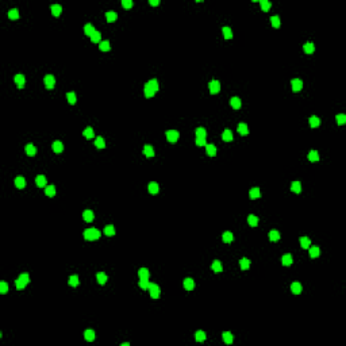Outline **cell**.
<instances>
[{
    "mask_svg": "<svg viewBox=\"0 0 346 346\" xmlns=\"http://www.w3.org/2000/svg\"><path fill=\"white\" fill-rule=\"evenodd\" d=\"M84 238L88 241H95V239H99L100 238V231L95 227H91V229H86L84 231Z\"/></svg>",
    "mask_w": 346,
    "mask_h": 346,
    "instance_id": "1",
    "label": "cell"
},
{
    "mask_svg": "<svg viewBox=\"0 0 346 346\" xmlns=\"http://www.w3.org/2000/svg\"><path fill=\"white\" fill-rule=\"evenodd\" d=\"M29 281H30L29 275H27V273H22V275H20L19 277L16 279V281H15L16 288H18V289H23L26 285L29 284Z\"/></svg>",
    "mask_w": 346,
    "mask_h": 346,
    "instance_id": "2",
    "label": "cell"
},
{
    "mask_svg": "<svg viewBox=\"0 0 346 346\" xmlns=\"http://www.w3.org/2000/svg\"><path fill=\"white\" fill-rule=\"evenodd\" d=\"M149 291H150V296L153 299H158L160 298V287L157 284H149Z\"/></svg>",
    "mask_w": 346,
    "mask_h": 346,
    "instance_id": "3",
    "label": "cell"
},
{
    "mask_svg": "<svg viewBox=\"0 0 346 346\" xmlns=\"http://www.w3.org/2000/svg\"><path fill=\"white\" fill-rule=\"evenodd\" d=\"M43 81H45V85L48 89H51V88H54L56 85V79L53 74H46L45 79H43Z\"/></svg>",
    "mask_w": 346,
    "mask_h": 346,
    "instance_id": "4",
    "label": "cell"
},
{
    "mask_svg": "<svg viewBox=\"0 0 346 346\" xmlns=\"http://www.w3.org/2000/svg\"><path fill=\"white\" fill-rule=\"evenodd\" d=\"M179 131L177 130H169V131H167V139L169 142H172V143H174V142H177V139H179Z\"/></svg>",
    "mask_w": 346,
    "mask_h": 346,
    "instance_id": "5",
    "label": "cell"
},
{
    "mask_svg": "<svg viewBox=\"0 0 346 346\" xmlns=\"http://www.w3.org/2000/svg\"><path fill=\"white\" fill-rule=\"evenodd\" d=\"M210 86V92L212 93V95H215V93H218L219 91H221V83H219L218 80H212L211 83L208 84Z\"/></svg>",
    "mask_w": 346,
    "mask_h": 346,
    "instance_id": "6",
    "label": "cell"
},
{
    "mask_svg": "<svg viewBox=\"0 0 346 346\" xmlns=\"http://www.w3.org/2000/svg\"><path fill=\"white\" fill-rule=\"evenodd\" d=\"M291 86H292V91L298 92V91H300L301 88H303V81H301L300 79H293V80L291 81Z\"/></svg>",
    "mask_w": 346,
    "mask_h": 346,
    "instance_id": "7",
    "label": "cell"
},
{
    "mask_svg": "<svg viewBox=\"0 0 346 346\" xmlns=\"http://www.w3.org/2000/svg\"><path fill=\"white\" fill-rule=\"evenodd\" d=\"M292 262H293L292 254L287 253V254H284V256L281 257V264H283L284 266H289V265H292Z\"/></svg>",
    "mask_w": 346,
    "mask_h": 346,
    "instance_id": "8",
    "label": "cell"
},
{
    "mask_svg": "<svg viewBox=\"0 0 346 346\" xmlns=\"http://www.w3.org/2000/svg\"><path fill=\"white\" fill-rule=\"evenodd\" d=\"M15 83H16V85H18V88H23V86H25V84H26L25 74H20V73L16 74V76H15Z\"/></svg>",
    "mask_w": 346,
    "mask_h": 346,
    "instance_id": "9",
    "label": "cell"
},
{
    "mask_svg": "<svg viewBox=\"0 0 346 346\" xmlns=\"http://www.w3.org/2000/svg\"><path fill=\"white\" fill-rule=\"evenodd\" d=\"M184 288L187 289V291H192L193 288H195V281H193L191 277H187V279H184Z\"/></svg>",
    "mask_w": 346,
    "mask_h": 346,
    "instance_id": "10",
    "label": "cell"
},
{
    "mask_svg": "<svg viewBox=\"0 0 346 346\" xmlns=\"http://www.w3.org/2000/svg\"><path fill=\"white\" fill-rule=\"evenodd\" d=\"M51 149H53L54 153H61V151L64 150V145H62L61 141H54L53 145H51Z\"/></svg>",
    "mask_w": 346,
    "mask_h": 346,
    "instance_id": "11",
    "label": "cell"
},
{
    "mask_svg": "<svg viewBox=\"0 0 346 346\" xmlns=\"http://www.w3.org/2000/svg\"><path fill=\"white\" fill-rule=\"evenodd\" d=\"M230 104H231V107H233L234 110H239L242 103H241V99L238 96H233L231 97V100H230Z\"/></svg>",
    "mask_w": 346,
    "mask_h": 346,
    "instance_id": "12",
    "label": "cell"
},
{
    "mask_svg": "<svg viewBox=\"0 0 346 346\" xmlns=\"http://www.w3.org/2000/svg\"><path fill=\"white\" fill-rule=\"evenodd\" d=\"M205 151H207V154H208V156L214 157V156H216V146H215V145H212V143L205 145Z\"/></svg>",
    "mask_w": 346,
    "mask_h": 346,
    "instance_id": "13",
    "label": "cell"
},
{
    "mask_svg": "<svg viewBox=\"0 0 346 346\" xmlns=\"http://www.w3.org/2000/svg\"><path fill=\"white\" fill-rule=\"evenodd\" d=\"M291 291H292V293H293V295H299V293L301 292V284H300V283H298V281L292 283Z\"/></svg>",
    "mask_w": 346,
    "mask_h": 346,
    "instance_id": "14",
    "label": "cell"
},
{
    "mask_svg": "<svg viewBox=\"0 0 346 346\" xmlns=\"http://www.w3.org/2000/svg\"><path fill=\"white\" fill-rule=\"evenodd\" d=\"M35 184L39 187V188H43V187H46V177L43 176V174H39V176H37Z\"/></svg>",
    "mask_w": 346,
    "mask_h": 346,
    "instance_id": "15",
    "label": "cell"
},
{
    "mask_svg": "<svg viewBox=\"0 0 346 346\" xmlns=\"http://www.w3.org/2000/svg\"><path fill=\"white\" fill-rule=\"evenodd\" d=\"M238 133H239L241 135L249 134V127H247L246 123H239V125H238Z\"/></svg>",
    "mask_w": 346,
    "mask_h": 346,
    "instance_id": "16",
    "label": "cell"
},
{
    "mask_svg": "<svg viewBox=\"0 0 346 346\" xmlns=\"http://www.w3.org/2000/svg\"><path fill=\"white\" fill-rule=\"evenodd\" d=\"M15 185H16V188H19V189L25 188V187H26L25 177H22V176H18V177H16V179H15Z\"/></svg>",
    "mask_w": 346,
    "mask_h": 346,
    "instance_id": "17",
    "label": "cell"
},
{
    "mask_svg": "<svg viewBox=\"0 0 346 346\" xmlns=\"http://www.w3.org/2000/svg\"><path fill=\"white\" fill-rule=\"evenodd\" d=\"M26 153H27V156L32 157V156H35L37 154V148L32 143H29L27 146H26Z\"/></svg>",
    "mask_w": 346,
    "mask_h": 346,
    "instance_id": "18",
    "label": "cell"
},
{
    "mask_svg": "<svg viewBox=\"0 0 346 346\" xmlns=\"http://www.w3.org/2000/svg\"><path fill=\"white\" fill-rule=\"evenodd\" d=\"M222 139L226 142H230L233 141V133H231V130H229V128H226L223 131V134H222Z\"/></svg>",
    "mask_w": 346,
    "mask_h": 346,
    "instance_id": "19",
    "label": "cell"
},
{
    "mask_svg": "<svg viewBox=\"0 0 346 346\" xmlns=\"http://www.w3.org/2000/svg\"><path fill=\"white\" fill-rule=\"evenodd\" d=\"M222 338H223V342L227 343V345H230L231 342H233V334L230 333V331H224L223 334H222Z\"/></svg>",
    "mask_w": 346,
    "mask_h": 346,
    "instance_id": "20",
    "label": "cell"
},
{
    "mask_svg": "<svg viewBox=\"0 0 346 346\" xmlns=\"http://www.w3.org/2000/svg\"><path fill=\"white\" fill-rule=\"evenodd\" d=\"M148 189H149V192L151 193V195H156V193L158 192V184L156 183V181H151V183H149V187H148Z\"/></svg>",
    "mask_w": 346,
    "mask_h": 346,
    "instance_id": "21",
    "label": "cell"
},
{
    "mask_svg": "<svg viewBox=\"0 0 346 346\" xmlns=\"http://www.w3.org/2000/svg\"><path fill=\"white\" fill-rule=\"evenodd\" d=\"M50 10H51V14H53V15L58 16L60 14H61V11H62V7L60 6V4H51Z\"/></svg>",
    "mask_w": 346,
    "mask_h": 346,
    "instance_id": "22",
    "label": "cell"
},
{
    "mask_svg": "<svg viewBox=\"0 0 346 346\" xmlns=\"http://www.w3.org/2000/svg\"><path fill=\"white\" fill-rule=\"evenodd\" d=\"M143 154L146 156V157H153V156H154V149H153V146H150V145H145V148H143Z\"/></svg>",
    "mask_w": 346,
    "mask_h": 346,
    "instance_id": "23",
    "label": "cell"
},
{
    "mask_svg": "<svg viewBox=\"0 0 346 346\" xmlns=\"http://www.w3.org/2000/svg\"><path fill=\"white\" fill-rule=\"evenodd\" d=\"M303 49H304V51L307 54H311V53H314V50H315V45L312 42H307V43H304Z\"/></svg>",
    "mask_w": 346,
    "mask_h": 346,
    "instance_id": "24",
    "label": "cell"
},
{
    "mask_svg": "<svg viewBox=\"0 0 346 346\" xmlns=\"http://www.w3.org/2000/svg\"><path fill=\"white\" fill-rule=\"evenodd\" d=\"M205 338H207V335H205L204 331L199 330L195 333V340L198 341V342H203V341H205Z\"/></svg>",
    "mask_w": 346,
    "mask_h": 346,
    "instance_id": "25",
    "label": "cell"
},
{
    "mask_svg": "<svg viewBox=\"0 0 346 346\" xmlns=\"http://www.w3.org/2000/svg\"><path fill=\"white\" fill-rule=\"evenodd\" d=\"M249 195H250V199H258L261 198V191H260V188H252Z\"/></svg>",
    "mask_w": 346,
    "mask_h": 346,
    "instance_id": "26",
    "label": "cell"
},
{
    "mask_svg": "<svg viewBox=\"0 0 346 346\" xmlns=\"http://www.w3.org/2000/svg\"><path fill=\"white\" fill-rule=\"evenodd\" d=\"M83 218L85 222H92L93 221V212L91 211V210H85V211L83 212Z\"/></svg>",
    "mask_w": 346,
    "mask_h": 346,
    "instance_id": "27",
    "label": "cell"
},
{
    "mask_svg": "<svg viewBox=\"0 0 346 346\" xmlns=\"http://www.w3.org/2000/svg\"><path fill=\"white\" fill-rule=\"evenodd\" d=\"M91 41H92L93 43H100V42H102V32L95 31L92 35H91Z\"/></svg>",
    "mask_w": 346,
    "mask_h": 346,
    "instance_id": "28",
    "label": "cell"
},
{
    "mask_svg": "<svg viewBox=\"0 0 346 346\" xmlns=\"http://www.w3.org/2000/svg\"><path fill=\"white\" fill-rule=\"evenodd\" d=\"M239 265H241V269H242V270L249 269V266H250V260H249V258H246V257H244V258H242V260L239 261Z\"/></svg>",
    "mask_w": 346,
    "mask_h": 346,
    "instance_id": "29",
    "label": "cell"
},
{
    "mask_svg": "<svg viewBox=\"0 0 346 346\" xmlns=\"http://www.w3.org/2000/svg\"><path fill=\"white\" fill-rule=\"evenodd\" d=\"M96 280H97V283L99 284H106V281H107V275L104 272H99L96 275Z\"/></svg>",
    "mask_w": 346,
    "mask_h": 346,
    "instance_id": "30",
    "label": "cell"
},
{
    "mask_svg": "<svg viewBox=\"0 0 346 346\" xmlns=\"http://www.w3.org/2000/svg\"><path fill=\"white\" fill-rule=\"evenodd\" d=\"M106 18L108 22H115L116 18H118V14L115 12V11H107L106 12Z\"/></svg>",
    "mask_w": 346,
    "mask_h": 346,
    "instance_id": "31",
    "label": "cell"
},
{
    "mask_svg": "<svg viewBox=\"0 0 346 346\" xmlns=\"http://www.w3.org/2000/svg\"><path fill=\"white\" fill-rule=\"evenodd\" d=\"M196 138H207V130L204 127L196 128Z\"/></svg>",
    "mask_w": 346,
    "mask_h": 346,
    "instance_id": "32",
    "label": "cell"
},
{
    "mask_svg": "<svg viewBox=\"0 0 346 346\" xmlns=\"http://www.w3.org/2000/svg\"><path fill=\"white\" fill-rule=\"evenodd\" d=\"M154 93H156V91H154L149 84H146V85H145V96L146 97H153Z\"/></svg>",
    "mask_w": 346,
    "mask_h": 346,
    "instance_id": "33",
    "label": "cell"
},
{
    "mask_svg": "<svg viewBox=\"0 0 346 346\" xmlns=\"http://www.w3.org/2000/svg\"><path fill=\"white\" fill-rule=\"evenodd\" d=\"M291 189H292V192L300 193V191H301V184L299 183V181H292V184H291Z\"/></svg>",
    "mask_w": 346,
    "mask_h": 346,
    "instance_id": "34",
    "label": "cell"
},
{
    "mask_svg": "<svg viewBox=\"0 0 346 346\" xmlns=\"http://www.w3.org/2000/svg\"><path fill=\"white\" fill-rule=\"evenodd\" d=\"M308 160L311 161V162H316L318 160H319V154H318L316 150H311L310 153H308Z\"/></svg>",
    "mask_w": 346,
    "mask_h": 346,
    "instance_id": "35",
    "label": "cell"
},
{
    "mask_svg": "<svg viewBox=\"0 0 346 346\" xmlns=\"http://www.w3.org/2000/svg\"><path fill=\"white\" fill-rule=\"evenodd\" d=\"M247 222H249V224H250V226H253V227H256L257 224H258V218H257L256 215L250 214L249 216H247Z\"/></svg>",
    "mask_w": 346,
    "mask_h": 346,
    "instance_id": "36",
    "label": "cell"
},
{
    "mask_svg": "<svg viewBox=\"0 0 346 346\" xmlns=\"http://www.w3.org/2000/svg\"><path fill=\"white\" fill-rule=\"evenodd\" d=\"M268 237H269V239H270V241L276 242V241H279V239H280V233H279V231H276V230H272V231H269Z\"/></svg>",
    "mask_w": 346,
    "mask_h": 346,
    "instance_id": "37",
    "label": "cell"
},
{
    "mask_svg": "<svg viewBox=\"0 0 346 346\" xmlns=\"http://www.w3.org/2000/svg\"><path fill=\"white\" fill-rule=\"evenodd\" d=\"M68 283H69V285H71V287H77V285L80 284V281H79V276H77V275L71 276V277H69V281H68Z\"/></svg>",
    "mask_w": 346,
    "mask_h": 346,
    "instance_id": "38",
    "label": "cell"
},
{
    "mask_svg": "<svg viewBox=\"0 0 346 346\" xmlns=\"http://www.w3.org/2000/svg\"><path fill=\"white\" fill-rule=\"evenodd\" d=\"M321 125V119L318 118V116H315V115H312L310 118V126L311 127H318V126Z\"/></svg>",
    "mask_w": 346,
    "mask_h": 346,
    "instance_id": "39",
    "label": "cell"
},
{
    "mask_svg": "<svg viewBox=\"0 0 346 346\" xmlns=\"http://www.w3.org/2000/svg\"><path fill=\"white\" fill-rule=\"evenodd\" d=\"M45 193L49 196V198H53L56 195V187L54 185H48L45 188Z\"/></svg>",
    "mask_w": 346,
    "mask_h": 346,
    "instance_id": "40",
    "label": "cell"
},
{
    "mask_svg": "<svg viewBox=\"0 0 346 346\" xmlns=\"http://www.w3.org/2000/svg\"><path fill=\"white\" fill-rule=\"evenodd\" d=\"M95 31H96V30H95V27H93L92 25H89V23H88V25H85V26H84V32H85L86 35H89V37H91V35H92V34H93V32H95Z\"/></svg>",
    "mask_w": 346,
    "mask_h": 346,
    "instance_id": "41",
    "label": "cell"
},
{
    "mask_svg": "<svg viewBox=\"0 0 346 346\" xmlns=\"http://www.w3.org/2000/svg\"><path fill=\"white\" fill-rule=\"evenodd\" d=\"M149 270L146 269V268H141V269L138 270V276H139V279H149Z\"/></svg>",
    "mask_w": 346,
    "mask_h": 346,
    "instance_id": "42",
    "label": "cell"
},
{
    "mask_svg": "<svg viewBox=\"0 0 346 346\" xmlns=\"http://www.w3.org/2000/svg\"><path fill=\"white\" fill-rule=\"evenodd\" d=\"M84 338L86 341H93L95 340V331L93 330H85L84 331Z\"/></svg>",
    "mask_w": 346,
    "mask_h": 346,
    "instance_id": "43",
    "label": "cell"
},
{
    "mask_svg": "<svg viewBox=\"0 0 346 346\" xmlns=\"http://www.w3.org/2000/svg\"><path fill=\"white\" fill-rule=\"evenodd\" d=\"M8 18H10V19H18V18H19V11H18V8H11V10L8 11Z\"/></svg>",
    "mask_w": 346,
    "mask_h": 346,
    "instance_id": "44",
    "label": "cell"
},
{
    "mask_svg": "<svg viewBox=\"0 0 346 346\" xmlns=\"http://www.w3.org/2000/svg\"><path fill=\"white\" fill-rule=\"evenodd\" d=\"M104 234L108 235V237H111V235L115 234V229H114L112 224H107L106 227H104Z\"/></svg>",
    "mask_w": 346,
    "mask_h": 346,
    "instance_id": "45",
    "label": "cell"
},
{
    "mask_svg": "<svg viewBox=\"0 0 346 346\" xmlns=\"http://www.w3.org/2000/svg\"><path fill=\"white\" fill-rule=\"evenodd\" d=\"M222 239H223V242H226V244H230L231 241H233V234H231L230 231H224L223 235H222Z\"/></svg>",
    "mask_w": 346,
    "mask_h": 346,
    "instance_id": "46",
    "label": "cell"
},
{
    "mask_svg": "<svg viewBox=\"0 0 346 346\" xmlns=\"http://www.w3.org/2000/svg\"><path fill=\"white\" fill-rule=\"evenodd\" d=\"M212 270L214 272H216V273H219V272H222V264H221V261H218V260H215L214 262H212Z\"/></svg>",
    "mask_w": 346,
    "mask_h": 346,
    "instance_id": "47",
    "label": "cell"
},
{
    "mask_svg": "<svg viewBox=\"0 0 346 346\" xmlns=\"http://www.w3.org/2000/svg\"><path fill=\"white\" fill-rule=\"evenodd\" d=\"M99 48H100V50L102 51H108L110 49H111V45H110L108 41H102L99 43Z\"/></svg>",
    "mask_w": 346,
    "mask_h": 346,
    "instance_id": "48",
    "label": "cell"
},
{
    "mask_svg": "<svg viewBox=\"0 0 346 346\" xmlns=\"http://www.w3.org/2000/svg\"><path fill=\"white\" fill-rule=\"evenodd\" d=\"M308 250H310V256L312 257V258H316V257L319 256V253H321V252H319V247H318V246H311Z\"/></svg>",
    "mask_w": 346,
    "mask_h": 346,
    "instance_id": "49",
    "label": "cell"
},
{
    "mask_svg": "<svg viewBox=\"0 0 346 346\" xmlns=\"http://www.w3.org/2000/svg\"><path fill=\"white\" fill-rule=\"evenodd\" d=\"M300 246L303 247V249H308V247H310V238L300 237Z\"/></svg>",
    "mask_w": 346,
    "mask_h": 346,
    "instance_id": "50",
    "label": "cell"
},
{
    "mask_svg": "<svg viewBox=\"0 0 346 346\" xmlns=\"http://www.w3.org/2000/svg\"><path fill=\"white\" fill-rule=\"evenodd\" d=\"M222 31H223V35H224V38H226V39H231V38H233V32H231V29H230V27L224 26Z\"/></svg>",
    "mask_w": 346,
    "mask_h": 346,
    "instance_id": "51",
    "label": "cell"
},
{
    "mask_svg": "<svg viewBox=\"0 0 346 346\" xmlns=\"http://www.w3.org/2000/svg\"><path fill=\"white\" fill-rule=\"evenodd\" d=\"M95 145H96V148H99V149L106 148V142H104V138H103V137H97V138H96V141H95Z\"/></svg>",
    "mask_w": 346,
    "mask_h": 346,
    "instance_id": "52",
    "label": "cell"
},
{
    "mask_svg": "<svg viewBox=\"0 0 346 346\" xmlns=\"http://www.w3.org/2000/svg\"><path fill=\"white\" fill-rule=\"evenodd\" d=\"M83 135L85 138H93V128L92 127H85L84 128V131H83Z\"/></svg>",
    "mask_w": 346,
    "mask_h": 346,
    "instance_id": "53",
    "label": "cell"
},
{
    "mask_svg": "<svg viewBox=\"0 0 346 346\" xmlns=\"http://www.w3.org/2000/svg\"><path fill=\"white\" fill-rule=\"evenodd\" d=\"M260 4H261V8H262V11H268L272 7V3L270 1H268V0H261L260 1Z\"/></svg>",
    "mask_w": 346,
    "mask_h": 346,
    "instance_id": "54",
    "label": "cell"
},
{
    "mask_svg": "<svg viewBox=\"0 0 346 346\" xmlns=\"http://www.w3.org/2000/svg\"><path fill=\"white\" fill-rule=\"evenodd\" d=\"M270 23H272V26L273 27H276V29L280 27V18L277 15H273L272 18H270Z\"/></svg>",
    "mask_w": 346,
    "mask_h": 346,
    "instance_id": "55",
    "label": "cell"
},
{
    "mask_svg": "<svg viewBox=\"0 0 346 346\" xmlns=\"http://www.w3.org/2000/svg\"><path fill=\"white\" fill-rule=\"evenodd\" d=\"M66 97H68V102L71 103V104H74V103H76V100H77L76 93H74V92H68L66 93Z\"/></svg>",
    "mask_w": 346,
    "mask_h": 346,
    "instance_id": "56",
    "label": "cell"
},
{
    "mask_svg": "<svg viewBox=\"0 0 346 346\" xmlns=\"http://www.w3.org/2000/svg\"><path fill=\"white\" fill-rule=\"evenodd\" d=\"M149 279H139V287L142 289H149Z\"/></svg>",
    "mask_w": 346,
    "mask_h": 346,
    "instance_id": "57",
    "label": "cell"
},
{
    "mask_svg": "<svg viewBox=\"0 0 346 346\" xmlns=\"http://www.w3.org/2000/svg\"><path fill=\"white\" fill-rule=\"evenodd\" d=\"M337 119V123L338 125H345L346 123V115H343V114H338V115L335 116Z\"/></svg>",
    "mask_w": 346,
    "mask_h": 346,
    "instance_id": "58",
    "label": "cell"
},
{
    "mask_svg": "<svg viewBox=\"0 0 346 346\" xmlns=\"http://www.w3.org/2000/svg\"><path fill=\"white\" fill-rule=\"evenodd\" d=\"M148 84L151 86V88H153L154 91H156V92H157V91H158V88H160V86H158V81L156 80V79H151L150 81H148Z\"/></svg>",
    "mask_w": 346,
    "mask_h": 346,
    "instance_id": "59",
    "label": "cell"
},
{
    "mask_svg": "<svg viewBox=\"0 0 346 346\" xmlns=\"http://www.w3.org/2000/svg\"><path fill=\"white\" fill-rule=\"evenodd\" d=\"M8 292V284H7L6 281H1L0 283V293H7Z\"/></svg>",
    "mask_w": 346,
    "mask_h": 346,
    "instance_id": "60",
    "label": "cell"
},
{
    "mask_svg": "<svg viewBox=\"0 0 346 346\" xmlns=\"http://www.w3.org/2000/svg\"><path fill=\"white\" fill-rule=\"evenodd\" d=\"M122 6L125 8H131L133 7V0H122Z\"/></svg>",
    "mask_w": 346,
    "mask_h": 346,
    "instance_id": "61",
    "label": "cell"
},
{
    "mask_svg": "<svg viewBox=\"0 0 346 346\" xmlns=\"http://www.w3.org/2000/svg\"><path fill=\"white\" fill-rule=\"evenodd\" d=\"M195 142L198 146H205V138H196Z\"/></svg>",
    "mask_w": 346,
    "mask_h": 346,
    "instance_id": "62",
    "label": "cell"
},
{
    "mask_svg": "<svg viewBox=\"0 0 346 346\" xmlns=\"http://www.w3.org/2000/svg\"><path fill=\"white\" fill-rule=\"evenodd\" d=\"M149 3H150L151 6H158V4H160V1H158V0H150Z\"/></svg>",
    "mask_w": 346,
    "mask_h": 346,
    "instance_id": "63",
    "label": "cell"
},
{
    "mask_svg": "<svg viewBox=\"0 0 346 346\" xmlns=\"http://www.w3.org/2000/svg\"><path fill=\"white\" fill-rule=\"evenodd\" d=\"M122 346H130V343H128V342H123Z\"/></svg>",
    "mask_w": 346,
    "mask_h": 346,
    "instance_id": "64",
    "label": "cell"
}]
</instances>
